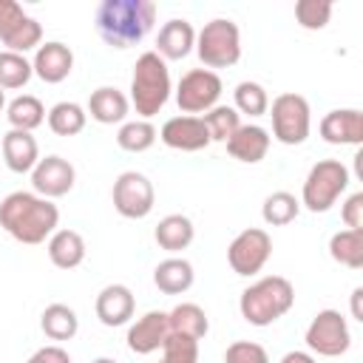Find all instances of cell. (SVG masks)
Returning a JSON list of instances; mask_svg holds the SVG:
<instances>
[{
  "label": "cell",
  "mask_w": 363,
  "mask_h": 363,
  "mask_svg": "<svg viewBox=\"0 0 363 363\" xmlns=\"http://www.w3.org/2000/svg\"><path fill=\"white\" fill-rule=\"evenodd\" d=\"M60 224V210L51 199L28 190H14L0 201V227L20 244H43L54 235Z\"/></svg>",
  "instance_id": "obj_1"
},
{
  "label": "cell",
  "mask_w": 363,
  "mask_h": 363,
  "mask_svg": "<svg viewBox=\"0 0 363 363\" xmlns=\"http://www.w3.org/2000/svg\"><path fill=\"white\" fill-rule=\"evenodd\" d=\"M156 23L153 0H102L94 11V28L99 40L111 48L139 45Z\"/></svg>",
  "instance_id": "obj_2"
},
{
  "label": "cell",
  "mask_w": 363,
  "mask_h": 363,
  "mask_svg": "<svg viewBox=\"0 0 363 363\" xmlns=\"http://www.w3.org/2000/svg\"><path fill=\"white\" fill-rule=\"evenodd\" d=\"M295 303V286L284 275H264L238 298V312L250 326H272Z\"/></svg>",
  "instance_id": "obj_3"
},
{
  "label": "cell",
  "mask_w": 363,
  "mask_h": 363,
  "mask_svg": "<svg viewBox=\"0 0 363 363\" xmlns=\"http://www.w3.org/2000/svg\"><path fill=\"white\" fill-rule=\"evenodd\" d=\"M170 68L167 62L156 54V51H145L136 57L133 65V77H130V105L136 108V113L142 119L156 116L167 99H170Z\"/></svg>",
  "instance_id": "obj_4"
},
{
  "label": "cell",
  "mask_w": 363,
  "mask_h": 363,
  "mask_svg": "<svg viewBox=\"0 0 363 363\" xmlns=\"http://www.w3.org/2000/svg\"><path fill=\"white\" fill-rule=\"evenodd\" d=\"M349 182H352V176H349V167L343 162H337V159H320V162H315L309 167L298 201L309 213H326L346 193Z\"/></svg>",
  "instance_id": "obj_5"
},
{
  "label": "cell",
  "mask_w": 363,
  "mask_h": 363,
  "mask_svg": "<svg viewBox=\"0 0 363 363\" xmlns=\"http://www.w3.org/2000/svg\"><path fill=\"white\" fill-rule=\"evenodd\" d=\"M196 54L207 71L230 68L241 60V31L230 17H216L196 31Z\"/></svg>",
  "instance_id": "obj_6"
},
{
  "label": "cell",
  "mask_w": 363,
  "mask_h": 363,
  "mask_svg": "<svg viewBox=\"0 0 363 363\" xmlns=\"http://www.w3.org/2000/svg\"><path fill=\"white\" fill-rule=\"evenodd\" d=\"M272 116V136L281 145H303L312 130V111L306 96L301 94H278L267 108Z\"/></svg>",
  "instance_id": "obj_7"
},
{
  "label": "cell",
  "mask_w": 363,
  "mask_h": 363,
  "mask_svg": "<svg viewBox=\"0 0 363 363\" xmlns=\"http://www.w3.org/2000/svg\"><path fill=\"white\" fill-rule=\"evenodd\" d=\"M306 349L320 357H340L352 346V332L337 309H320L306 326Z\"/></svg>",
  "instance_id": "obj_8"
},
{
  "label": "cell",
  "mask_w": 363,
  "mask_h": 363,
  "mask_svg": "<svg viewBox=\"0 0 363 363\" xmlns=\"http://www.w3.org/2000/svg\"><path fill=\"white\" fill-rule=\"evenodd\" d=\"M221 91H224V85L216 71L193 68V71L182 74V79L176 85V105L187 116H199V113L204 116L210 108L218 105Z\"/></svg>",
  "instance_id": "obj_9"
},
{
  "label": "cell",
  "mask_w": 363,
  "mask_h": 363,
  "mask_svg": "<svg viewBox=\"0 0 363 363\" xmlns=\"http://www.w3.org/2000/svg\"><path fill=\"white\" fill-rule=\"evenodd\" d=\"M269 255H272V238L261 227L241 230L227 247V264L233 267L235 275H244V278L258 275L269 261Z\"/></svg>",
  "instance_id": "obj_10"
},
{
  "label": "cell",
  "mask_w": 363,
  "mask_h": 363,
  "mask_svg": "<svg viewBox=\"0 0 363 363\" xmlns=\"http://www.w3.org/2000/svg\"><path fill=\"white\" fill-rule=\"evenodd\" d=\"M111 199H113V210L122 218H145L156 204V190H153V182L145 173L125 170V173L116 176Z\"/></svg>",
  "instance_id": "obj_11"
},
{
  "label": "cell",
  "mask_w": 363,
  "mask_h": 363,
  "mask_svg": "<svg viewBox=\"0 0 363 363\" xmlns=\"http://www.w3.org/2000/svg\"><path fill=\"white\" fill-rule=\"evenodd\" d=\"M0 40L6 51L14 54H26L31 48L37 51L43 45V26L34 17H28L20 3L0 0Z\"/></svg>",
  "instance_id": "obj_12"
},
{
  "label": "cell",
  "mask_w": 363,
  "mask_h": 363,
  "mask_svg": "<svg viewBox=\"0 0 363 363\" xmlns=\"http://www.w3.org/2000/svg\"><path fill=\"white\" fill-rule=\"evenodd\" d=\"M74 182H77L74 164H71L68 159L57 156V153L43 156V159L34 164V170H31V187H34V193L43 196V199H60V196L71 193Z\"/></svg>",
  "instance_id": "obj_13"
},
{
  "label": "cell",
  "mask_w": 363,
  "mask_h": 363,
  "mask_svg": "<svg viewBox=\"0 0 363 363\" xmlns=\"http://www.w3.org/2000/svg\"><path fill=\"white\" fill-rule=\"evenodd\" d=\"M159 139L170 150H182V153H196V150H204L210 145V133H207L204 119L201 116H187V113L170 116L162 125Z\"/></svg>",
  "instance_id": "obj_14"
},
{
  "label": "cell",
  "mask_w": 363,
  "mask_h": 363,
  "mask_svg": "<svg viewBox=\"0 0 363 363\" xmlns=\"http://www.w3.org/2000/svg\"><path fill=\"white\" fill-rule=\"evenodd\" d=\"M170 335V326H167V312H159V309H150L145 312L142 318H136L128 329V349L133 354H153L164 346Z\"/></svg>",
  "instance_id": "obj_15"
},
{
  "label": "cell",
  "mask_w": 363,
  "mask_h": 363,
  "mask_svg": "<svg viewBox=\"0 0 363 363\" xmlns=\"http://www.w3.org/2000/svg\"><path fill=\"white\" fill-rule=\"evenodd\" d=\"M31 71L34 77H40L48 85H57L62 79H68V74L74 71V51L60 43V40H48L34 51L31 60Z\"/></svg>",
  "instance_id": "obj_16"
},
{
  "label": "cell",
  "mask_w": 363,
  "mask_h": 363,
  "mask_svg": "<svg viewBox=\"0 0 363 363\" xmlns=\"http://www.w3.org/2000/svg\"><path fill=\"white\" fill-rule=\"evenodd\" d=\"M318 130L326 145H354L357 147L363 142V113L357 108H335L320 119Z\"/></svg>",
  "instance_id": "obj_17"
},
{
  "label": "cell",
  "mask_w": 363,
  "mask_h": 363,
  "mask_svg": "<svg viewBox=\"0 0 363 363\" xmlns=\"http://www.w3.org/2000/svg\"><path fill=\"white\" fill-rule=\"evenodd\" d=\"M94 312L102 326H125L136 312V298L125 284H108L99 289Z\"/></svg>",
  "instance_id": "obj_18"
},
{
  "label": "cell",
  "mask_w": 363,
  "mask_h": 363,
  "mask_svg": "<svg viewBox=\"0 0 363 363\" xmlns=\"http://www.w3.org/2000/svg\"><path fill=\"white\" fill-rule=\"evenodd\" d=\"M196 48V28H193V23L190 20H184V17H173V20H167L162 28H159V34H156V54L167 62V60H184L190 51Z\"/></svg>",
  "instance_id": "obj_19"
},
{
  "label": "cell",
  "mask_w": 363,
  "mask_h": 363,
  "mask_svg": "<svg viewBox=\"0 0 363 363\" xmlns=\"http://www.w3.org/2000/svg\"><path fill=\"white\" fill-rule=\"evenodd\" d=\"M0 156L11 173H31L34 164L40 162V145L28 130L9 128L0 142Z\"/></svg>",
  "instance_id": "obj_20"
},
{
  "label": "cell",
  "mask_w": 363,
  "mask_h": 363,
  "mask_svg": "<svg viewBox=\"0 0 363 363\" xmlns=\"http://www.w3.org/2000/svg\"><path fill=\"white\" fill-rule=\"evenodd\" d=\"M85 113H91V119L99 125H122L130 113V99L113 85H99L96 91H91Z\"/></svg>",
  "instance_id": "obj_21"
},
{
  "label": "cell",
  "mask_w": 363,
  "mask_h": 363,
  "mask_svg": "<svg viewBox=\"0 0 363 363\" xmlns=\"http://www.w3.org/2000/svg\"><path fill=\"white\" fill-rule=\"evenodd\" d=\"M269 142H272V136H269L261 125H241L224 145H227V153H230L235 162L258 164V162L267 156Z\"/></svg>",
  "instance_id": "obj_22"
},
{
  "label": "cell",
  "mask_w": 363,
  "mask_h": 363,
  "mask_svg": "<svg viewBox=\"0 0 363 363\" xmlns=\"http://www.w3.org/2000/svg\"><path fill=\"white\" fill-rule=\"evenodd\" d=\"M193 281H196L193 264L187 258H179V255H170V258L159 261L156 269H153V284L164 295H182L193 286Z\"/></svg>",
  "instance_id": "obj_23"
},
{
  "label": "cell",
  "mask_w": 363,
  "mask_h": 363,
  "mask_svg": "<svg viewBox=\"0 0 363 363\" xmlns=\"http://www.w3.org/2000/svg\"><path fill=\"white\" fill-rule=\"evenodd\" d=\"M48 258L57 269H77L85 261V238L77 230H54V235L45 244Z\"/></svg>",
  "instance_id": "obj_24"
},
{
  "label": "cell",
  "mask_w": 363,
  "mask_h": 363,
  "mask_svg": "<svg viewBox=\"0 0 363 363\" xmlns=\"http://www.w3.org/2000/svg\"><path fill=\"white\" fill-rule=\"evenodd\" d=\"M153 238H156V244H159L162 250H167V252L176 255V252L187 250V247L193 244V238H196V227H193V221H190L187 216H182V213H170V216H164V218L156 224Z\"/></svg>",
  "instance_id": "obj_25"
},
{
  "label": "cell",
  "mask_w": 363,
  "mask_h": 363,
  "mask_svg": "<svg viewBox=\"0 0 363 363\" xmlns=\"http://www.w3.org/2000/svg\"><path fill=\"white\" fill-rule=\"evenodd\" d=\"M167 326H170V335H182L193 340H201L210 332V320L199 303H176L167 312Z\"/></svg>",
  "instance_id": "obj_26"
},
{
  "label": "cell",
  "mask_w": 363,
  "mask_h": 363,
  "mask_svg": "<svg viewBox=\"0 0 363 363\" xmlns=\"http://www.w3.org/2000/svg\"><path fill=\"white\" fill-rule=\"evenodd\" d=\"M40 329L48 340H71L79 332V318L65 303H48L40 315Z\"/></svg>",
  "instance_id": "obj_27"
},
{
  "label": "cell",
  "mask_w": 363,
  "mask_h": 363,
  "mask_svg": "<svg viewBox=\"0 0 363 363\" xmlns=\"http://www.w3.org/2000/svg\"><path fill=\"white\" fill-rule=\"evenodd\" d=\"M6 119L14 130H28L31 133L34 128H40L45 122V105L31 94H20L6 105Z\"/></svg>",
  "instance_id": "obj_28"
},
{
  "label": "cell",
  "mask_w": 363,
  "mask_h": 363,
  "mask_svg": "<svg viewBox=\"0 0 363 363\" xmlns=\"http://www.w3.org/2000/svg\"><path fill=\"white\" fill-rule=\"evenodd\" d=\"M329 255L346 269L363 267V230H337L329 238Z\"/></svg>",
  "instance_id": "obj_29"
},
{
  "label": "cell",
  "mask_w": 363,
  "mask_h": 363,
  "mask_svg": "<svg viewBox=\"0 0 363 363\" xmlns=\"http://www.w3.org/2000/svg\"><path fill=\"white\" fill-rule=\"evenodd\" d=\"M45 122H48L51 133H57V136H77L85 130L88 113L79 102H57L45 113Z\"/></svg>",
  "instance_id": "obj_30"
},
{
  "label": "cell",
  "mask_w": 363,
  "mask_h": 363,
  "mask_svg": "<svg viewBox=\"0 0 363 363\" xmlns=\"http://www.w3.org/2000/svg\"><path fill=\"white\" fill-rule=\"evenodd\" d=\"M298 213H301V201L286 190L269 193L264 199V204H261V218L269 227H286V224H292L298 218Z\"/></svg>",
  "instance_id": "obj_31"
},
{
  "label": "cell",
  "mask_w": 363,
  "mask_h": 363,
  "mask_svg": "<svg viewBox=\"0 0 363 363\" xmlns=\"http://www.w3.org/2000/svg\"><path fill=\"white\" fill-rule=\"evenodd\" d=\"M159 130L150 125V119H130V122H122L119 130H116V145L128 153H145L153 147Z\"/></svg>",
  "instance_id": "obj_32"
},
{
  "label": "cell",
  "mask_w": 363,
  "mask_h": 363,
  "mask_svg": "<svg viewBox=\"0 0 363 363\" xmlns=\"http://www.w3.org/2000/svg\"><path fill=\"white\" fill-rule=\"evenodd\" d=\"M233 108L238 113H247V116H264L267 108H269V94L261 82H252V79H244L235 85L233 91Z\"/></svg>",
  "instance_id": "obj_33"
},
{
  "label": "cell",
  "mask_w": 363,
  "mask_h": 363,
  "mask_svg": "<svg viewBox=\"0 0 363 363\" xmlns=\"http://www.w3.org/2000/svg\"><path fill=\"white\" fill-rule=\"evenodd\" d=\"M31 77H34V71H31V60H26V54L0 51V88L3 91H17Z\"/></svg>",
  "instance_id": "obj_34"
},
{
  "label": "cell",
  "mask_w": 363,
  "mask_h": 363,
  "mask_svg": "<svg viewBox=\"0 0 363 363\" xmlns=\"http://www.w3.org/2000/svg\"><path fill=\"white\" fill-rule=\"evenodd\" d=\"M201 119H204V125H207L210 142H227V139L241 128V113H238L233 105H216V108H210Z\"/></svg>",
  "instance_id": "obj_35"
},
{
  "label": "cell",
  "mask_w": 363,
  "mask_h": 363,
  "mask_svg": "<svg viewBox=\"0 0 363 363\" xmlns=\"http://www.w3.org/2000/svg\"><path fill=\"white\" fill-rule=\"evenodd\" d=\"M295 20L306 31H320L332 20V3L329 0H298L295 3Z\"/></svg>",
  "instance_id": "obj_36"
},
{
  "label": "cell",
  "mask_w": 363,
  "mask_h": 363,
  "mask_svg": "<svg viewBox=\"0 0 363 363\" xmlns=\"http://www.w3.org/2000/svg\"><path fill=\"white\" fill-rule=\"evenodd\" d=\"M162 363H199V340L167 335L162 346Z\"/></svg>",
  "instance_id": "obj_37"
},
{
  "label": "cell",
  "mask_w": 363,
  "mask_h": 363,
  "mask_svg": "<svg viewBox=\"0 0 363 363\" xmlns=\"http://www.w3.org/2000/svg\"><path fill=\"white\" fill-rule=\"evenodd\" d=\"M224 363H269V354L255 340H235L227 346Z\"/></svg>",
  "instance_id": "obj_38"
},
{
  "label": "cell",
  "mask_w": 363,
  "mask_h": 363,
  "mask_svg": "<svg viewBox=\"0 0 363 363\" xmlns=\"http://www.w3.org/2000/svg\"><path fill=\"white\" fill-rule=\"evenodd\" d=\"M340 218H343L346 230H363V190L352 193V196L343 201Z\"/></svg>",
  "instance_id": "obj_39"
},
{
  "label": "cell",
  "mask_w": 363,
  "mask_h": 363,
  "mask_svg": "<svg viewBox=\"0 0 363 363\" xmlns=\"http://www.w3.org/2000/svg\"><path fill=\"white\" fill-rule=\"evenodd\" d=\"M28 363H71V354H68L62 346L51 343V346L37 349V352L28 357Z\"/></svg>",
  "instance_id": "obj_40"
},
{
  "label": "cell",
  "mask_w": 363,
  "mask_h": 363,
  "mask_svg": "<svg viewBox=\"0 0 363 363\" xmlns=\"http://www.w3.org/2000/svg\"><path fill=\"white\" fill-rule=\"evenodd\" d=\"M281 363H315V357H312V352L295 349V352H286V354L281 357Z\"/></svg>",
  "instance_id": "obj_41"
},
{
  "label": "cell",
  "mask_w": 363,
  "mask_h": 363,
  "mask_svg": "<svg viewBox=\"0 0 363 363\" xmlns=\"http://www.w3.org/2000/svg\"><path fill=\"white\" fill-rule=\"evenodd\" d=\"M360 298H363V286H354V289H352V318H354V320H363Z\"/></svg>",
  "instance_id": "obj_42"
},
{
  "label": "cell",
  "mask_w": 363,
  "mask_h": 363,
  "mask_svg": "<svg viewBox=\"0 0 363 363\" xmlns=\"http://www.w3.org/2000/svg\"><path fill=\"white\" fill-rule=\"evenodd\" d=\"M91 363H116L113 357H96V360H91Z\"/></svg>",
  "instance_id": "obj_43"
},
{
  "label": "cell",
  "mask_w": 363,
  "mask_h": 363,
  "mask_svg": "<svg viewBox=\"0 0 363 363\" xmlns=\"http://www.w3.org/2000/svg\"><path fill=\"white\" fill-rule=\"evenodd\" d=\"M3 108H6V91L0 88V111H3Z\"/></svg>",
  "instance_id": "obj_44"
}]
</instances>
